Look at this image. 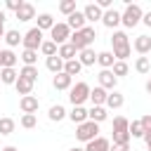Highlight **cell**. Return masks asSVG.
Wrapping results in <instances>:
<instances>
[{
  "label": "cell",
  "mask_w": 151,
  "mask_h": 151,
  "mask_svg": "<svg viewBox=\"0 0 151 151\" xmlns=\"http://www.w3.org/2000/svg\"><path fill=\"white\" fill-rule=\"evenodd\" d=\"M94 38H97V31H94V26H85L83 31H76V33H71V45L78 50V52H83V50H87L92 42H94Z\"/></svg>",
  "instance_id": "2"
},
{
  "label": "cell",
  "mask_w": 151,
  "mask_h": 151,
  "mask_svg": "<svg viewBox=\"0 0 151 151\" xmlns=\"http://www.w3.org/2000/svg\"><path fill=\"white\" fill-rule=\"evenodd\" d=\"M35 125H38V118H35V113H24V116H21V127L31 130V127H35Z\"/></svg>",
  "instance_id": "40"
},
{
  "label": "cell",
  "mask_w": 151,
  "mask_h": 151,
  "mask_svg": "<svg viewBox=\"0 0 151 151\" xmlns=\"http://www.w3.org/2000/svg\"><path fill=\"white\" fill-rule=\"evenodd\" d=\"M50 35H52V42L61 47V45H66V42L71 40V28H68L66 21H59V24H54V28L50 31Z\"/></svg>",
  "instance_id": "8"
},
{
  "label": "cell",
  "mask_w": 151,
  "mask_h": 151,
  "mask_svg": "<svg viewBox=\"0 0 151 151\" xmlns=\"http://www.w3.org/2000/svg\"><path fill=\"white\" fill-rule=\"evenodd\" d=\"M113 144H130V120L125 116L113 118Z\"/></svg>",
  "instance_id": "3"
},
{
  "label": "cell",
  "mask_w": 151,
  "mask_h": 151,
  "mask_svg": "<svg viewBox=\"0 0 151 151\" xmlns=\"http://www.w3.org/2000/svg\"><path fill=\"white\" fill-rule=\"evenodd\" d=\"M106 97H109V92H106L104 87H99V85L90 92V101H92V106H106Z\"/></svg>",
  "instance_id": "18"
},
{
  "label": "cell",
  "mask_w": 151,
  "mask_h": 151,
  "mask_svg": "<svg viewBox=\"0 0 151 151\" xmlns=\"http://www.w3.org/2000/svg\"><path fill=\"white\" fill-rule=\"evenodd\" d=\"M97 64H99L101 68H113V64H116V57H113V52H99V57H97Z\"/></svg>",
  "instance_id": "27"
},
{
  "label": "cell",
  "mask_w": 151,
  "mask_h": 151,
  "mask_svg": "<svg viewBox=\"0 0 151 151\" xmlns=\"http://www.w3.org/2000/svg\"><path fill=\"white\" fill-rule=\"evenodd\" d=\"M97 78H99V87H104L106 92H113V90H116V85H118V78L113 76V71H111V68H101Z\"/></svg>",
  "instance_id": "9"
},
{
  "label": "cell",
  "mask_w": 151,
  "mask_h": 151,
  "mask_svg": "<svg viewBox=\"0 0 151 151\" xmlns=\"http://www.w3.org/2000/svg\"><path fill=\"white\" fill-rule=\"evenodd\" d=\"M130 137H134V139H144V127H142L139 120H132V123H130Z\"/></svg>",
  "instance_id": "39"
},
{
  "label": "cell",
  "mask_w": 151,
  "mask_h": 151,
  "mask_svg": "<svg viewBox=\"0 0 151 151\" xmlns=\"http://www.w3.org/2000/svg\"><path fill=\"white\" fill-rule=\"evenodd\" d=\"M0 85H2V83H0Z\"/></svg>",
  "instance_id": "52"
},
{
  "label": "cell",
  "mask_w": 151,
  "mask_h": 151,
  "mask_svg": "<svg viewBox=\"0 0 151 151\" xmlns=\"http://www.w3.org/2000/svg\"><path fill=\"white\" fill-rule=\"evenodd\" d=\"M68 28L76 33V31H83L85 26H87V19H85V14H83V9H78V12H73L71 17H68Z\"/></svg>",
  "instance_id": "12"
},
{
  "label": "cell",
  "mask_w": 151,
  "mask_h": 151,
  "mask_svg": "<svg viewBox=\"0 0 151 151\" xmlns=\"http://www.w3.org/2000/svg\"><path fill=\"white\" fill-rule=\"evenodd\" d=\"M14 132V120L12 118H0V134H12Z\"/></svg>",
  "instance_id": "41"
},
{
  "label": "cell",
  "mask_w": 151,
  "mask_h": 151,
  "mask_svg": "<svg viewBox=\"0 0 151 151\" xmlns=\"http://www.w3.org/2000/svg\"><path fill=\"white\" fill-rule=\"evenodd\" d=\"M21 40H24V35H21L19 31H14V28L5 33V42H7V47H17V45H19Z\"/></svg>",
  "instance_id": "31"
},
{
  "label": "cell",
  "mask_w": 151,
  "mask_h": 151,
  "mask_svg": "<svg viewBox=\"0 0 151 151\" xmlns=\"http://www.w3.org/2000/svg\"><path fill=\"white\" fill-rule=\"evenodd\" d=\"M111 151H130V144H113Z\"/></svg>",
  "instance_id": "44"
},
{
  "label": "cell",
  "mask_w": 151,
  "mask_h": 151,
  "mask_svg": "<svg viewBox=\"0 0 151 151\" xmlns=\"http://www.w3.org/2000/svg\"><path fill=\"white\" fill-rule=\"evenodd\" d=\"M40 52H42L45 57H54V54H59V45H54L52 40H45V42L40 45Z\"/></svg>",
  "instance_id": "34"
},
{
  "label": "cell",
  "mask_w": 151,
  "mask_h": 151,
  "mask_svg": "<svg viewBox=\"0 0 151 151\" xmlns=\"http://www.w3.org/2000/svg\"><path fill=\"white\" fill-rule=\"evenodd\" d=\"M142 24H146V26L151 28V12H144V19H142Z\"/></svg>",
  "instance_id": "45"
},
{
  "label": "cell",
  "mask_w": 151,
  "mask_h": 151,
  "mask_svg": "<svg viewBox=\"0 0 151 151\" xmlns=\"http://www.w3.org/2000/svg\"><path fill=\"white\" fill-rule=\"evenodd\" d=\"M17 54L12 50H0V68H14L17 66Z\"/></svg>",
  "instance_id": "19"
},
{
  "label": "cell",
  "mask_w": 151,
  "mask_h": 151,
  "mask_svg": "<svg viewBox=\"0 0 151 151\" xmlns=\"http://www.w3.org/2000/svg\"><path fill=\"white\" fill-rule=\"evenodd\" d=\"M85 151H111V139H106V137H97V139L87 142Z\"/></svg>",
  "instance_id": "15"
},
{
  "label": "cell",
  "mask_w": 151,
  "mask_h": 151,
  "mask_svg": "<svg viewBox=\"0 0 151 151\" xmlns=\"http://www.w3.org/2000/svg\"><path fill=\"white\" fill-rule=\"evenodd\" d=\"M19 21H31V19H35V7L31 5V2H24L19 9H17V14H14Z\"/></svg>",
  "instance_id": "16"
},
{
  "label": "cell",
  "mask_w": 151,
  "mask_h": 151,
  "mask_svg": "<svg viewBox=\"0 0 151 151\" xmlns=\"http://www.w3.org/2000/svg\"><path fill=\"white\" fill-rule=\"evenodd\" d=\"M144 87H146V92H149V94H151V78H149V80H146V85H144Z\"/></svg>",
  "instance_id": "48"
},
{
  "label": "cell",
  "mask_w": 151,
  "mask_h": 151,
  "mask_svg": "<svg viewBox=\"0 0 151 151\" xmlns=\"http://www.w3.org/2000/svg\"><path fill=\"white\" fill-rule=\"evenodd\" d=\"M83 14H85V19H87V21H92V24H94V21H101L104 9H101L97 2H90V5H85V7H83Z\"/></svg>",
  "instance_id": "10"
},
{
  "label": "cell",
  "mask_w": 151,
  "mask_h": 151,
  "mask_svg": "<svg viewBox=\"0 0 151 151\" xmlns=\"http://www.w3.org/2000/svg\"><path fill=\"white\" fill-rule=\"evenodd\" d=\"M134 71H137V73H149V71H151V61H149V57H137V61H134Z\"/></svg>",
  "instance_id": "35"
},
{
  "label": "cell",
  "mask_w": 151,
  "mask_h": 151,
  "mask_svg": "<svg viewBox=\"0 0 151 151\" xmlns=\"http://www.w3.org/2000/svg\"><path fill=\"white\" fill-rule=\"evenodd\" d=\"M87 118H90L92 123H104V120L109 118V113H106V106H92V109L87 111Z\"/></svg>",
  "instance_id": "22"
},
{
  "label": "cell",
  "mask_w": 151,
  "mask_h": 151,
  "mask_svg": "<svg viewBox=\"0 0 151 151\" xmlns=\"http://www.w3.org/2000/svg\"><path fill=\"white\" fill-rule=\"evenodd\" d=\"M38 28L40 31H52L54 28V19H52V14H38Z\"/></svg>",
  "instance_id": "30"
},
{
  "label": "cell",
  "mask_w": 151,
  "mask_h": 151,
  "mask_svg": "<svg viewBox=\"0 0 151 151\" xmlns=\"http://www.w3.org/2000/svg\"><path fill=\"white\" fill-rule=\"evenodd\" d=\"M59 12L66 14V17H71L73 12H78V9H76V0H61V2H59Z\"/></svg>",
  "instance_id": "36"
},
{
  "label": "cell",
  "mask_w": 151,
  "mask_h": 151,
  "mask_svg": "<svg viewBox=\"0 0 151 151\" xmlns=\"http://www.w3.org/2000/svg\"><path fill=\"white\" fill-rule=\"evenodd\" d=\"M52 85H54V90H71L73 87V78L68 73H57L54 80H52Z\"/></svg>",
  "instance_id": "17"
},
{
  "label": "cell",
  "mask_w": 151,
  "mask_h": 151,
  "mask_svg": "<svg viewBox=\"0 0 151 151\" xmlns=\"http://www.w3.org/2000/svg\"><path fill=\"white\" fill-rule=\"evenodd\" d=\"M90 92H92V87L87 85V83H76L71 90H68V99H71V104L73 106H83V101L85 99H90Z\"/></svg>",
  "instance_id": "4"
},
{
  "label": "cell",
  "mask_w": 151,
  "mask_h": 151,
  "mask_svg": "<svg viewBox=\"0 0 151 151\" xmlns=\"http://www.w3.org/2000/svg\"><path fill=\"white\" fill-rule=\"evenodd\" d=\"M50 120H54V123H59V120H64L68 113H66V109L61 106V104H54V106H50Z\"/></svg>",
  "instance_id": "29"
},
{
  "label": "cell",
  "mask_w": 151,
  "mask_h": 151,
  "mask_svg": "<svg viewBox=\"0 0 151 151\" xmlns=\"http://www.w3.org/2000/svg\"><path fill=\"white\" fill-rule=\"evenodd\" d=\"M71 151H85V149H78V146H76V149H71Z\"/></svg>",
  "instance_id": "51"
},
{
  "label": "cell",
  "mask_w": 151,
  "mask_h": 151,
  "mask_svg": "<svg viewBox=\"0 0 151 151\" xmlns=\"http://www.w3.org/2000/svg\"><path fill=\"white\" fill-rule=\"evenodd\" d=\"M14 87H17V92H19L21 97H28V94L33 92V83H28V80L21 78V76H19V80L14 83Z\"/></svg>",
  "instance_id": "28"
},
{
  "label": "cell",
  "mask_w": 151,
  "mask_h": 151,
  "mask_svg": "<svg viewBox=\"0 0 151 151\" xmlns=\"http://www.w3.org/2000/svg\"><path fill=\"white\" fill-rule=\"evenodd\" d=\"M5 24V9H0V26Z\"/></svg>",
  "instance_id": "47"
},
{
  "label": "cell",
  "mask_w": 151,
  "mask_h": 151,
  "mask_svg": "<svg viewBox=\"0 0 151 151\" xmlns=\"http://www.w3.org/2000/svg\"><path fill=\"white\" fill-rule=\"evenodd\" d=\"M19 76H21V78H26L28 83H33V85H35V80H38V68H35V66H24V68L19 71Z\"/></svg>",
  "instance_id": "33"
},
{
  "label": "cell",
  "mask_w": 151,
  "mask_h": 151,
  "mask_svg": "<svg viewBox=\"0 0 151 151\" xmlns=\"http://www.w3.org/2000/svg\"><path fill=\"white\" fill-rule=\"evenodd\" d=\"M76 137L80 139V142H92V139H97L99 137V123H92V120H85L83 125H78L76 127Z\"/></svg>",
  "instance_id": "7"
},
{
  "label": "cell",
  "mask_w": 151,
  "mask_h": 151,
  "mask_svg": "<svg viewBox=\"0 0 151 151\" xmlns=\"http://www.w3.org/2000/svg\"><path fill=\"white\" fill-rule=\"evenodd\" d=\"M42 42H45V40H42V31H40L38 26H33V28H28V31L24 33V40H21V45H24V50H33V52H38Z\"/></svg>",
  "instance_id": "6"
},
{
  "label": "cell",
  "mask_w": 151,
  "mask_h": 151,
  "mask_svg": "<svg viewBox=\"0 0 151 151\" xmlns=\"http://www.w3.org/2000/svg\"><path fill=\"white\" fill-rule=\"evenodd\" d=\"M97 52L92 50V47H87V50H83V52H78V61L83 64V66H92L94 61H97Z\"/></svg>",
  "instance_id": "23"
},
{
  "label": "cell",
  "mask_w": 151,
  "mask_h": 151,
  "mask_svg": "<svg viewBox=\"0 0 151 151\" xmlns=\"http://www.w3.org/2000/svg\"><path fill=\"white\" fill-rule=\"evenodd\" d=\"M21 61H24V66H35V61H38V52H33V50H24V52H21Z\"/></svg>",
  "instance_id": "37"
},
{
  "label": "cell",
  "mask_w": 151,
  "mask_h": 151,
  "mask_svg": "<svg viewBox=\"0 0 151 151\" xmlns=\"http://www.w3.org/2000/svg\"><path fill=\"white\" fill-rule=\"evenodd\" d=\"M21 5H24L21 0H7V2H5V9H9V12H14V14H17V9H19Z\"/></svg>",
  "instance_id": "42"
},
{
  "label": "cell",
  "mask_w": 151,
  "mask_h": 151,
  "mask_svg": "<svg viewBox=\"0 0 151 151\" xmlns=\"http://www.w3.org/2000/svg\"><path fill=\"white\" fill-rule=\"evenodd\" d=\"M2 151H19V149H17V146H5Z\"/></svg>",
  "instance_id": "50"
},
{
  "label": "cell",
  "mask_w": 151,
  "mask_h": 151,
  "mask_svg": "<svg viewBox=\"0 0 151 151\" xmlns=\"http://www.w3.org/2000/svg\"><path fill=\"white\" fill-rule=\"evenodd\" d=\"M120 21H123V14H120L118 9H113V7H111V9H106V12H104V17H101V24H104L106 28H116Z\"/></svg>",
  "instance_id": "11"
},
{
  "label": "cell",
  "mask_w": 151,
  "mask_h": 151,
  "mask_svg": "<svg viewBox=\"0 0 151 151\" xmlns=\"http://www.w3.org/2000/svg\"><path fill=\"white\" fill-rule=\"evenodd\" d=\"M144 19V12H142V7L139 5H132V2H127V7H125V12H123V26H127V28H134L139 21Z\"/></svg>",
  "instance_id": "5"
},
{
  "label": "cell",
  "mask_w": 151,
  "mask_h": 151,
  "mask_svg": "<svg viewBox=\"0 0 151 151\" xmlns=\"http://www.w3.org/2000/svg\"><path fill=\"white\" fill-rule=\"evenodd\" d=\"M5 33H7V31H5V24H2V26H0V38H5Z\"/></svg>",
  "instance_id": "49"
},
{
  "label": "cell",
  "mask_w": 151,
  "mask_h": 151,
  "mask_svg": "<svg viewBox=\"0 0 151 151\" xmlns=\"http://www.w3.org/2000/svg\"><path fill=\"white\" fill-rule=\"evenodd\" d=\"M125 104V97L120 94V92H109V97H106V109H120Z\"/></svg>",
  "instance_id": "25"
},
{
  "label": "cell",
  "mask_w": 151,
  "mask_h": 151,
  "mask_svg": "<svg viewBox=\"0 0 151 151\" xmlns=\"http://www.w3.org/2000/svg\"><path fill=\"white\" fill-rule=\"evenodd\" d=\"M59 57L64 59V61H71V59H78V50L71 45V42H66V45H61L59 47Z\"/></svg>",
  "instance_id": "26"
},
{
  "label": "cell",
  "mask_w": 151,
  "mask_h": 151,
  "mask_svg": "<svg viewBox=\"0 0 151 151\" xmlns=\"http://www.w3.org/2000/svg\"><path fill=\"white\" fill-rule=\"evenodd\" d=\"M144 142H146V146H151V130L144 132Z\"/></svg>",
  "instance_id": "46"
},
{
  "label": "cell",
  "mask_w": 151,
  "mask_h": 151,
  "mask_svg": "<svg viewBox=\"0 0 151 151\" xmlns=\"http://www.w3.org/2000/svg\"><path fill=\"white\" fill-rule=\"evenodd\" d=\"M111 71H113V76H116V78H123V76H127L130 66H127V61H116Z\"/></svg>",
  "instance_id": "38"
},
{
  "label": "cell",
  "mask_w": 151,
  "mask_h": 151,
  "mask_svg": "<svg viewBox=\"0 0 151 151\" xmlns=\"http://www.w3.org/2000/svg\"><path fill=\"white\" fill-rule=\"evenodd\" d=\"M64 64H66V61H64L59 54H54V57H47V59H45V66H47L54 76H57V73H64Z\"/></svg>",
  "instance_id": "20"
},
{
  "label": "cell",
  "mask_w": 151,
  "mask_h": 151,
  "mask_svg": "<svg viewBox=\"0 0 151 151\" xmlns=\"http://www.w3.org/2000/svg\"><path fill=\"white\" fill-rule=\"evenodd\" d=\"M68 118H71L76 125H83L85 120H90V118H87V109H85V106H73V109H71V113H68Z\"/></svg>",
  "instance_id": "21"
},
{
  "label": "cell",
  "mask_w": 151,
  "mask_h": 151,
  "mask_svg": "<svg viewBox=\"0 0 151 151\" xmlns=\"http://www.w3.org/2000/svg\"><path fill=\"white\" fill-rule=\"evenodd\" d=\"M139 123H142L144 132H149V130H151V113H144V116L139 118Z\"/></svg>",
  "instance_id": "43"
},
{
  "label": "cell",
  "mask_w": 151,
  "mask_h": 151,
  "mask_svg": "<svg viewBox=\"0 0 151 151\" xmlns=\"http://www.w3.org/2000/svg\"><path fill=\"white\" fill-rule=\"evenodd\" d=\"M38 106H40V101H38V97H33V94H28V97H21V99H19V109H21L24 113H35V111H38Z\"/></svg>",
  "instance_id": "13"
},
{
  "label": "cell",
  "mask_w": 151,
  "mask_h": 151,
  "mask_svg": "<svg viewBox=\"0 0 151 151\" xmlns=\"http://www.w3.org/2000/svg\"><path fill=\"white\" fill-rule=\"evenodd\" d=\"M111 45H113V57L116 61H125L132 52V45H130V38L125 31H113L111 35Z\"/></svg>",
  "instance_id": "1"
},
{
  "label": "cell",
  "mask_w": 151,
  "mask_h": 151,
  "mask_svg": "<svg viewBox=\"0 0 151 151\" xmlns=\"http://www.w3.org/2000/svg\"><path fill=\"white\" fill-rule=\"evenodd\" d=\"M80 71H83V64H80L78 59H71V61H66V64H64V73H68L71 78H73V76H78Z\"/></svg>",
  "instance_id": "32"
},
{
  "label": "cell",
  "mask_w": 151,
  "mask_h": 151,
  "mask_svg": "<svg viewBox=\"0 0 151 151\" xmlns=\"http://www.w3.org/2000/svg\"><path fill=\"white\" fill-rule=\"evenodd\" d=\"M19 80V73L14 68H0V83L2 85H14Z\"/></svg>",
  "instance_id": "24"
},
{
  "label": "cell",
  "mask_w": 151,
  "mask_h": 151,
  "mask_svg": "<svg viewBox=\"0 0 151 151\" xmlns=\"http://www.w3.org/2000/svg\"><path fill=\"white\" fill-rule=\"evenodd\" d=\"M132 47L139 52V57H146V54L151 52V38H149V35H137L134 42H132Z\"/></svg>",
  "instance_id": "14"
}]
</instances>
